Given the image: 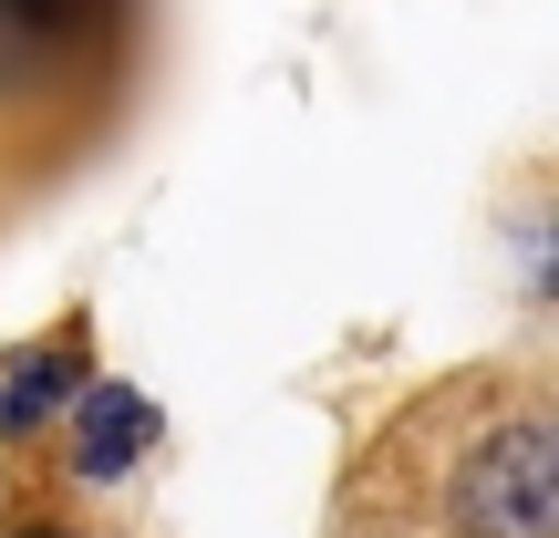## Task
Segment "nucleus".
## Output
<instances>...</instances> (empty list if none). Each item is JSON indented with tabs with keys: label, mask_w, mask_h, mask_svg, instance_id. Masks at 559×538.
<instances>
[{
	"label": "nucleus",
	"mask_w": 559,
	"mask_h": 538,
	"mask_svg": "<svg viewBox=\"0 0 559 538\" xmlns=\"http://www.w3.org/2000/svg\"><path fill=\"white\" fill-rule=\"evenodd\" d=\"M83 11L94 0H0V73H41L83 32Z\"/></svg>",
	"instance_id": "nucleus-3"
},
{
	"label": "nucleus",
	"mask_w": 559,
	"mask_h": 538,
	"mask_svg": "<svg viewBox=\"0 0 559 538\" xmlns=\"http://www.w3.org/2000/svg\"><path fill=\"white\" fill-rule=\"evenodd\" d=\"M456 518L477 538H559V445L549 425H498L456 477Z\"/></svg>",
	"instance_id": "nucleus-1"
},
{
	"label": "nucleus",
	"mask_w": 559,
	"mask_h": 538,
	"mask_svg": "<svg viewBox=\"0 0 559 538\" xmlns=\"http://www.w3.org/2000/svg\"><path fill=\"white\" fill-rule=\"evenodd\" d=\"M73 383H83V352H73V342H41L32 362H11V373H0V435H32L41 404H62Z\"/></svg>",
	"instance_id": "nucleus-4"
},
{
	"label": "nucleus",
	"mask_w": 559,
	"mask_h": 538,
	"mask_svg": "<svg viewBox=\"0 0 559 538\" xmlns=\"http://www.w3.org/2000/svg\"><path fill=\"white\" fill-rule=\"evenodd\" d=\"M145 445H156V404H145L135 383H83V404H73V466L83 477L115 487Z\"/></svg>",
	"instance_id": "nucleus-2"
}]
</instances>
